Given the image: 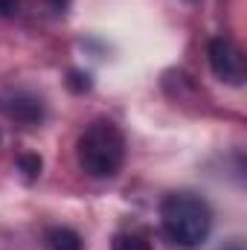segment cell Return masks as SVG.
Returning a JSON list of instances; mask_svg holds the SVG:
<instances>
[{
    "label": "cell",
    "mask_w": 247,
    "mask_h": 250,
    "mask_svg": "<svg viewBox=\"0 0 247 250\" xmlns=\"http://www.w3.org/2000/svg\"><path fill=\"white\" fill-rule=\"evenodd\" d=\"M76 157L84 175L114 178L125 163V137L111 120H96L76 143Z\"/></svg>",
    "instance_id": "1"
},
{
    "label": "cell",
    "mask_w": 247,
    "mask_h": 250,
    "mask_svg": "<svg viewBox=\"0 0 247 250\" xmlns=\"http://www.w3.org/2000/svg\"><path fill=\"white\" fill-rule=\"evenodd\" d=\"M160 221H163V233L178 245V248H201L212 230V212L206 207L204 198L178 192L169 195L160 207Z\"/></svg>",
    "instance_id": "2"
},
{
    "label": "cell",
    "mask_w": 247,
    "mask_h": 250,
    "mask_svg": "<svg viewBox=\"0 0 247 250\" xmlns=\"http://www.w3.org/2000/svg\"><path fill=\"white\" fill-rule=\"evenodd\" d=\"M206 56H209V67H212L215 79H221L227 84H242V79H245V59H242L239 47L230 38H212Z\"/></svg>",
    "instance_id": "3"
},
{
    "label": "cell",
    "mask_w": 247,
    "mask_h": 250,
    "mask_svg": "<svg viewBox=\"0 0 247 250\" xmlns=\"http://www.w3.org/2000/svg\"><path fill=\"white\" fill-rule=\"evenodd\" d=\"M0 114H6L9 120L23 125H35L44 120V105L38 96L32 93H23V90H15V93H6L0 96Z\"/></svg>",
    "instance_id": "4"
},
{
    "label": "cell",
    "mask_w": 247,
    "mask_h": 250,
    "mask_svg": "<svg viewBox=\"0 0 247 250\" xmlns=\"http://www.w3.org/2000/svg\"><path fill=\"white\" fill-rule=\"evenodd\" d=\"M47 242L53 250H82V236L70 227H53L47 230Z\"/></svg>",
    "instance_id": "5"
},
{
    "label": "cell",
    "mask_w": 247,
    "mask_h": 250,
    "mask_svg": "<svg viewBox=\"0 0 247 250\" xmlns=\"http://www.w3.org/2000/svg\"><path fill=\"white\" fill-rule=\"evenodd\" d=\"M114 250H151L145 236H137V233H120L114 239Z\"/></svg>",
    "instance_id": "6"
},
{
    "label": "cell",
    "mask_w": 247,
    "mask_h": 250,
    "mask_svg": "<svg viewBox=\"0 0 247 250\" xmlns=\"http://www.w3.org/2000/svg\"><path fill=\"white\" fill-rule=\"evenodd\" d=\"M18 169L32 181V178L41 175V157H38V154H21V157H18Z\"/></svg>",
    "instance_id": "7"
},
{
    "label": "cell",
    "mask_w": 247,
    "mask_h": 250,
    "mask_svg": "<svg viewBox=\"0 0 247 250\" xmlns=\"http://www.w3.org/2000/svg\"><path fill=\"white\" fill-rule=\"evenodd\" d=\"M67 84H70L76 93H82V90H87V87H90V76H87V73L73 70V73H70V79H67Z\"/></svg>",
    "instance_id": "8"
},
{
    "label": "cell",
    "mask_w": 247,
    "mask_h": 250,
    "mask_svg": "<svg viewBox=\"0 0 247 250\" xmlns=\"http://www.w3.org/2000/svg\"><path fill=\"white\" fill-rule=\"evenodd\" d=\"M18 3H21V0H0V18L15 15V12H18Z\"/></svg>",
    "instance_id": "9"
}]
</instances>
